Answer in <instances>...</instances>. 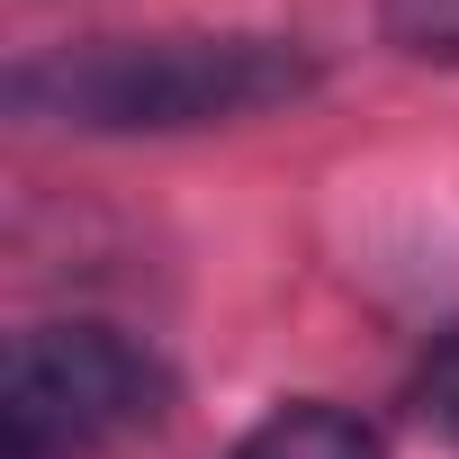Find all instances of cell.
<instances>
[{"label":"cell","mask_w":459,"mask_h":459,"mask_svg":"<svg viewBox=\"0 0 459 459\" xmlns=\"http://www.w3.org/2000/svg\"><path fill=\"white\" fill-rule=\"evenodd\" d=\"M316 82V64L280 37H100L10 73V100L55 126L135 135V126H216L280 108Z\"/></svg>","instance_id":"obj_1"},{"label":"cell","mask_w":459,"mask_h":459,"mask_svg":"<svg viewBox=\"0 0 459 459\" xmlns=\"http://www.w3.org/2000/svg\"><path fill=\"white\" fill-rule=\"evenodd\" d=\"M162 360L117 325H37L0 360V459H82L162 414Z\"/></svg>","instance_id":"obj_2"},{"label":"cell","mask_w":459,"mask_h":459,"mask_svg":"<svg viewBox=\"0 0 459 459\" xmlns=\"http://www.w3.org/2000/svg\"><path fill=\"white\" fill-rule=\"evenodd\" d=\"M235 459H387V450H378V432H369L360 414H342V405H280L271 423L244 432Z\"/></svg>","instance_id":"obj_3"},{"label":"cell","mask_w":459,"mask_h":459,"mask_svg":"<svg viewBox=\"0 0 459 459\" xmlns=\"http://www.w3.org/2000/svg\"><path fill=\"white\" fill-rule=\"evenodd\" d=\"M387 37H396L405 55L459 64V0H387Z\"/></svg>","instance_id":"obj_4"},{"label":"cell","mask_w":459,"mask_h":459,"mask_svg":"<svg viewBox=\"0 0 459 459\" xmlns=\"http://www.w3.org/2000/svg\"><path fill=\"white\" fill-rule=\"evenodd\" d=\"M423 414H441L459 432V333H441L432 360H423Z\"/></svg>","instance_id":"obj_5"}]
</instances>
